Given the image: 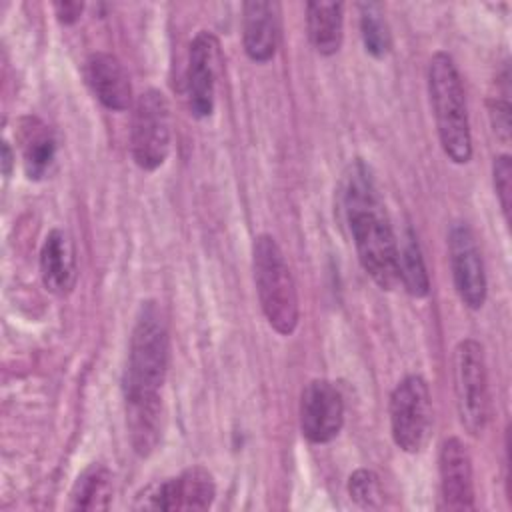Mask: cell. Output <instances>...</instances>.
Masks as SVG:
<instances>
[{
    "label": "cell",
    "mask_w": 512,
    "mask_h": 512,
    "mask_svg": "<svg viewBox=\"0 0 512 512\" xmlns=\"http://www.w3.org/2000/svg\"><path fill=\"white\" fill-rule=\"evenodd\" d=\"M342 208L364 272L382 288L398 286V242L370 168L356 158L342 182Z\"/></svg>",
    "instance_id": "1"
},
{
    "label": "cell",
    "mask_w": 512,
    "mask_h": 512,
    "mask_svg": "<svg viewBox=\"0 0 512 512\" xmlns=\"http://www.w3.org/2000/svg\"><path fill=\"white\" fill-rule=\"evenodd\" d=\"M170 338L162 308L154 300L140 304L130 336L124 370V396L160 394L168 372Z\"/></svg>",
    "instance_id": "2"
},
{
    "label": "cell",
    "mask_w": 512,
    "mask_h": 512,
    "mask_svg": "<svg viewBox=\"0 0 512 512\" xmlns=\"http://www.w3.org/2000/svg\"><path fill=\"white\" fill-rule=\"evenodd\" d=\"M428 94L444 154L464 164L472 156V136L460 72L446 52H436L428 64Z\"/></svg>",
    "instance_id": "3"
},
{
    "label": "cell",
    "mask_w": 512,
    "mask_h": 512,
    "mask_svg": "<svg viewBox=\"0 0 512 512\" xmlns=\"http://www.w3.org/2000/svg\"><path fill=\"white\" fill-rule=\"evenodd\" d=\"M252 270L260 308L268 324L282 336L292 334L300 316L298 292L290 266L270 234L254 238Z\"/></svg>",
    "instance_id": "4"
},
{
    "label": "cell",
    "mask_w": 512,
    "mask_h": 512,
    "mask_svg": "<svg viewBox=\"0 0 512 512\" xmlns=\"http://www.w3.org/2000/svg\"><path fill=\"white\" fill-rule=\"evenodd\" d=\"M172 144L170 104L160 90H146L138 96L130 124V152L146 172L164 164Z\"/></svg>",
    "instance_id": "5"
},
{
    "label": "cell",
    "mask_w": 512,
    "mask_h": 512,
    "mask_svg": "<svg viewBox=\"0 0 512 512\" xmlns=\"http://www.w3.org/2000/svg\"><path fill=\"white\" fill-rule=\"evenodd\" d=\"M454 394L462 426L478 436L488 422V374L484 348L464 338L454 348Z\"/></svg>",
    "instance_id": "6"
},
{
    "label": "cell",
    "mask_w": 512,
    "mask_h": 512,
    "mask_svg": "<svg viewBox=\"0 0 512 512\" xmlns=\"http://www.w3.org/2000/svg\"><path fill=\"white\" fill-rule=\"evenodd\" d=\"M390 430L396 446L408 454L424 450L432 430V398L422 376L402 378L390 396Z\"/></svg>",
    "instance_id": "7"
},
{
    "label": "cell",
    "mask_w": 512,
    "mask_h": 512,
    "mask_svg": "<svg viewBox=\"0 0 512 512\" xmlns=\"http://www.w3.org/2000/svg\"><path fill=\"white\" fill-rule=\"evenodd\" d=\"M216 496L212 474L202 466L186 468L180 476L146 486L136 496V508L146 510H206Z\"/></svg>",
    "instance_id": "8"
},
{
    "label": "cell",
    "mask_w": 512,
    "mask_h": 512,
    "mask_svg": "<svg viewBox=\"0 0 512 512\" xmlns=\"http://www.w3.org/2000/svg\"><path fill=\"white\" fill-rule=\"evenodd\" d=\"M448 252L454 288L470 310L486 302V274L474 232L466 224H454L448 234Z\"/></svg>",
    "instance_id": "9"
},
{
    "label": "cell",
    "mask_w": 512,
    "mask_h": 512,
    "mask_svg": "<svg viewBox=\"0 0 512 512\" xmlns=\"http://www.w3.org/2000/svg\"><path fill=\"white\" fill-rule=\"evenodd\" d=\"M344 424L340 390L324 378L310 380L300 396V430L312 444H326L338 436Z\"/></svg>",
    "instance_id": "10"
},
{
    "label": "cell",
    "mask_w": 512,
    "mask_h": 512,
    "mask_svg": "<svg viewBox=\"0 0 512 512\" xmlns=\"http://www.w3.org/2000/svg\"><path fill=\"white\" fill-rule=\"evenodd\" d=\"M220 66V44L212 32L200 30L188 50L186 94L194 118H208L214 110V92Z\"/></svg>",
    "instance_id": "11"
},
{
    "label": "cell",
    "mask_w": 512,
    "mask_h": 512,
    "mask_svg": "<svg viewBox=\"0 0 512 512\" xmlns=\"http://www.w3.org/2000/svg\"><path fill=\"white\" fill-rule=\"evenodd\" d=\"M440 472V508L472 510L474 508V480L472 458L464 442L456 436L446 438L438 454Z\"/></svg>",
    "instance_id": "12"
},
{
    "label": "cell",
    "mask_w": 512,
    "mask_h": 512,
    "mask_svg": "<svg viewBox=\"0 0 512 512\" xmlns=\"http://www.w3.org/2000/svg\"><path fill=\"white\" fill-rule=\"evenodd\" d=\"M84 76L94 96L108 110H128L132 104L130 76L124 64L108 52H94L86 58Z\"/></svg>",
    "instance_id": "13"
},
{
    "label": "cell",
    "mask_w": 512,
    "mask_h": 512,
    "mask_svg": "<svg viewBox=\"0 0 512 512\" xmlns=\"http://www.w3.org/2000/svg\"><path fill=\"white\" fill-rule=\"evenodd\" d=\"M280 40V8L276 2L252 0L242 6V44L250 60L274 58Z\"/></svg>",
    "instance_id": "14"
},
{
    "label": "cell",
    "mask_w": 512,
    "mask_h": 512,
    "mask_svg": "<svg viewBox=\"0 0 512 512\" xmlns=\"http://www.w3.org/2000/svg\"><path fill=\"white\" fill-rule=\"evenodd\" d=\"M40 276L52 294H68L76 284V254L70 236L54 228L40 250Z\"/></svg>",
    "instance_id": "15"
},
{
    "label": "cell",
    "mask_w": 512,
    "mask_h": 512,
    "mask_svg": "<svg viewBox=\"0 0 512 512\" xmlns=\"http://www.w3.org/2000/svg\"><path fill=\"white\" fill-rule=\"evenodd\" d=\"M124 402L130 444L138 456H148L160 442L162 398L160 394L124 396Z\"/></svg>",
    "instance_id": "16"
},
{
    "label": "cell",
    "mask_w": 512,
    "mask_h": 512,
    "mask_svg": "<svg viewBox=\"0 0 512 512\" xmlns=\"http://www.w3.org/2000/svg\"><path fill=\"white\" fill-rule=\"evenodd\" d=\"M308 38L316 52L332 56L342 46L344 16L340 2H308L306 4Z\"/></svg>",
    "instance_id": "17"
},
{
    "label": "cell",
    "mask_w": 512,
    "mask_h": 512,
    "mask_svg": "<svg viewBox=\"0 0 512 512\" xmlns=\"http://www.w3.org/2000/svg\"><path fill=\"white\" fill-rule=\"evenodd\" d=\"M20 148L24 172L30 180H40L50 168L56 154V140L48 126L38 118H22L20 122Z\"/></svg>",
    "instance_id": "18"
},
{
    "label": "cell",
    "mask_w": 512,
    "mask_h": 512,
    "mask_svg": "<svg viewBox=\"0 0 512 512\" xmlns=\"http://www.w3.org/2000/svg\"><path fill=\"white\" fill-rule=\"evenodd\" d=\"M112 472L104 464H90L76 478L70 500L76 510H106L112 498Z\"/></svg>",
    "instance_id": "19"
},
{
    "label": "cell",
    "mask_w": 512,
    "mask_h": 512,
    "mask_svg": "<svg viewBox=\"0 0 512 512\" xmlns=\"http://www.w3.org/2000/svg\"><path fill=\"white\" fill-rule=\"evenodd\" d=\"M398 282L414 298H424L430 292V278L422 258L416 234L406 228L402 244L398 246Z\"/></svg>",
    "instance_id": "20"
},
{
    "label": "cell",
    "mask_w": 512,
    "mask_h": 512,
    "mask_svg": "<svg viewBox=\"0 0 512 512\" xmlns=\"http://www.w3.org/2000/svg\"><path fill=\"white\" fill-rule=\"evenodd\" d=\"M360 36L370 56L384 58L390 52L392 34L380 4L376 2L360 4Z\"/></svg>",
    "instance_id": "21"
},
{
    "label": "cell",
    "mask_w": 512,
    "mask_h": 512,
    "mask_svg": "<svg viewBox=\"0 0 512 512\" xmlns=\"http://www.w3.org/2000/svg\"><path fill=\"white\" fill-rule=\"evenodd\" d=\"M348 494L362 508H380L384 498L378 474L368 468H358L350 474Z\"/></svg>",
    "instance_id": "22"
},
{
    "label": "cell",
    "mask_w": 512,
    "mask_h": 512,
    "mask_svg": "<svg viewBox=\"0 0 512 512\" xmlns=\"http://www.w3.org/2000/svg\"><path fill=\"white\" fill-rule=\"evenodd\" d=\"M492 176H494V190H496L500 208L504 212V218L508 220V216H510V198H512V162H510V156L502 154V156L494 158Z\"/></svg>",
    "instance_id": "23"
},
{
    "label": "cell",
    "mask_w": 512,
    "mask_h": 512,
    "mask_svg": "<svg viewBox=\"0 0 512 512\" xmlns=\"http://www.w3.org/2000/svg\"><path fill=\"white\" fill-rule=\"evenodd\" d=\"M488 116H490V124H492L496 138L502 144H508L510 142V104H508V100L492 98L488 102Z\"/></svg>",
    "instance_id": "24"
},
{
    "label": "cell",
    "mask_w": 512,
    "mask_h": 512,
    "mask_svg": "<svg viewBox=\"0 0 512 512\" xmlns=\"http://www.w3.org/2000/svg\"><path fill=\"white\" fill-rule=\"evenodd\" d=\"M54 10L62 24H74L80 18L84 6L80 2H56Z\"/></svg>",
    "instance_id": "25"
},
{
    "label": "cell",
    "mask_w": 512,
    "mask_h": 512,
    "mask_svg": "<svg viewBox=\"0 0 512 512\" xmlns=\"http://www.w3.org/2000/svg\"><path fill=\"white\" fill-rule=\"evenodd\" d=\"M12 164H14V156H12L10 144H8V142H2V172H4V176L10 174Z\"/></svg>",
    "instance_id": "26"
}]
</instances>
